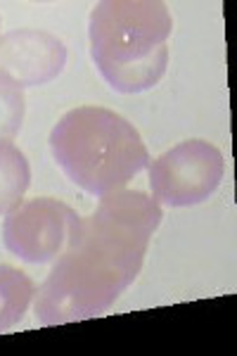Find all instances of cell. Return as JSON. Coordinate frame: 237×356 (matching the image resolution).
Masks as SVG:
<instances>
[{"instance_id":"obj_2","label":"cell","mask_w":237,"mask_h":356,"mask_svg":"<svg viewBox=\"0 0 237 356\" xmlns=\"http://www.w3.org/2000/svg\"><path fill=\"white\" fill-rule=\"evenodd\" d=\"M173 17L161 0H102L90 13V57L119 93H142L169 67Z\"/></svg>"},{"instance_id":"obj_4","label":"cell","mask_w":237,"mask_h":356,"mask_svg":"<svg viewBox=\"0 0 237 356\" xmlns=\"http://www.w3.org/2000/svg\"><path fill=\"white\" fill-rule=\"evenodd\" d=\"M225 159L202 138L183 140L149 164V188L159 204L193 207L209 200L221 186Z\"/></svg>"},{"instance_id":"obj_3","label":"cell","mask_w":237,"mask_h":356,"mask_svg":"<svg viewBox=\"0 0 237 356\" xmlns=\"http://www.w3.org/2000/svg\"><path fill=\"white\" fill-rule=\"evenodd\" d=\"M50 152L69 181L97 197L124 188L149 166L136 126L97 105L69 110L50 131Z\"/></svg>"},{"instance_id":"obj_5","label":"cell","mask_w":237,"mask_h":356,"mask_svg":"<svg viewBox=\"0 0 237 356\" xmlns=\"http://www.w3.org/2000/svg\"><path fill=\"white\" fill-rule=\"evenodd\" d=\"M76 211L55 197L19 202L3 221V243L10 254L28 264L55 261L65 250Z\"/></svg>"},{"instance_id":"obj_1","label":"cell","mask_w":237,"mask_h":356,"mask_svg":"<svg viewBox=\"0 0 237 356\" xmlns=\"http://www.w3.org/2000/svg\"><path fill=\"white\" fill-rule=\"evenodd\" d=\"M161 216L157 200L126 188L102 195L90 216H76L65 250L33 292L38 323L65 325L109 312L140 273Z\"/></svg>"},{"instance_id":"obj_6","label":"cell","mask_w":237,"mask_h":356,"mask_svg":"<svg viewBox=\"0 0 237 356\" xmlns=\"http://www.w3.org/2000/svg\"><path fill=\"white\" fill-rule=\"evenodd\" d=\"M67 65V48L55 33L43 29H15L0 36V76L10 83H50Z\"/></svg>"},{"instance_id":"obj_9","label":"cell","mask_w":237,"mask_h":356,"mask_svg":"<svg viewBox=\"0 0 237 356\" xmlns=\"http://www.w3.org/2000/svg\"><path fill=\"white\" fill-rule=\"evenodd\" d=\"M24 88L0 76V140H13L24 124Z\"/></svg>"},{"instance_id":"obj_8","label":"cell","mask_w":237,"mask_h":356,"mask_svg":"<svg viewBox=\"0 0 237 356\" xmlns=\"http://www.w3.org/2000/svg\"><path fill=\"white\" fill-rule=\"evenodd\" d=\"M33 292V280L24 271L0 264V332H8L24 318Z\"/></svg>"},{"instance_id":"obj_7","label":"cell","mask_w":237,"mask_h":356,"mask_svg":"<svg viewBox=\"0 0 237 356\" xmlns=\"http://www.w3.org/2000/svg\"><path fill=\"white\" fill-rule=\"evenodd\" d=\"M31 183L26 154L13 140H0V214L13 211L24 200Z\"/></svg>"}]
</instances>
